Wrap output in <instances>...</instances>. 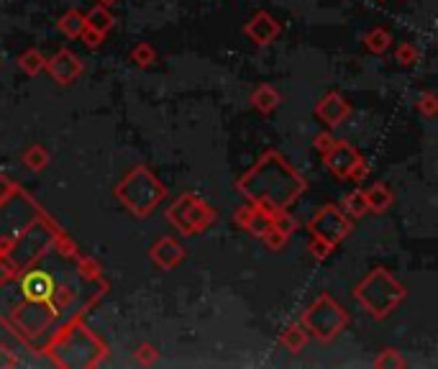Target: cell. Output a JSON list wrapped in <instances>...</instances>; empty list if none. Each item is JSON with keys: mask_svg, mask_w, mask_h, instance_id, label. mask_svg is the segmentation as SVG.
I'll return each instance as SVG.
<instances>
[{"mask_svg": "<svg viewBox=\"0 0 438 369\" xmlns=\"http://www.w3.org/2000/svg\"><path fill=\"white\" fill-rule=\"evenodd\" d=\"M239 187L251 200V206L262 208L267 213H277L287 211L303 195L305 180L280 154L267 151L262 162L239 180Z\"/></svg>", "mask_w": 438, "mask_h": 369, "instance_id": "6da1fadb", "label": "cell"}, {"mask_svg": "<svg viewBox=\"0 0 438 369\" xmlns=\"http://www.w3.org/2000/svg\"><path fill=\"white\" fill-rule=\"evenodd\" d=\"M403 298H405L403 282L395 280L384 267L372 270L359 282V287L353 290V300H359L361 308L369 315H375V318H384L387 313H392V308L403 303Z\"/></svg>", "mask_w": 438, "mask_h": 369, "instance_id": "7a4b0ae2", "label": "cell"}, {"mask_svg": "<svg viewBox=\"0 0 438 369\" xmlns=\"http://www.w3.org/2000/svg\"><path fill=\"white\" fill-rule=\"evenodd\" d=\"M115 198H118L134 215L146 218V215L159 206V200L164 198V187L146 167H136V170H131L126 177L118 182Z\"/></svg>", "mask_w": 438, "mask_h": 369, "instance_id": "3957f363", "label": "cell"}, {"mask_svg": "<svg viewBox=\"0 0 438 369\" xmlns=\"http://www.w3.org/2000/svg\"><path fill=\"white\" fill-rule=\"evenodd\" d=\"M346 323H349L346 311L331 295H320L303 315V328L308 331V336H315L323 344L336 339L346 328Z\"/></svg>", "mask_w": 438, "mask_h": 369, "instance_id": "277c9868", "label": "cell"}, {"mask_svg": "<svg viewBox=\"0 0 438 369\" xmlns=\"http://www.w3.org/2000/svg\"><path fill=\"white\" fill-rule=\"evenodd\" d=\"M167 218H170V223H175V228L180 234L190 236V234H203L205 228L215 220V211L208 203H203L198 195L184 192V195L177 198L175 206L167 211Z\"/></svg>", "mask_w": 438, "mask_h": 369, "instance_id": "5b68a950", "label": "cell"}, {"mask_svg": "<svg viewBox=\"0 0 438 369\" xmlns=\"http://www.w3.org/2000/svg\"><path fill=\"white\" fill-rule=\"evenodd\" d=\"M323 162L331 175L339 180H351V182H361L369 175L367 162L361 159L359 149L351 146L349 142H333L328 151H323Z\"/></svg>", "mask_w": 438, "mask_h": 369, "instance_id": "8992f818", "label": "cell"}, {"mask_svg": "<svg viewBox=\"0 0 438 369\" xmlns=\"http://www.w3.org/2000/svg\"><path fill=\"white\" fill-rule=\"evenodd\" d=\"M351 231V218L341 213V208L336 206H323L311 220V234L320 236L325 242H331L333 246Z\"/></svg>", "mask_w": 438, "mask_h": 369, "instance_id": "52a82bcc", "label": "cell"}, {"mask_svg": "<svg viewBox=\"0 0 438 369\" xmlns=\"http://www.w3.org/2000/svg\"><path fill=\"white\" fill-rule=\"evenodd\" d=\"M44 70L49 72V77L54 80L57 85L67 87L82 75V62H80L77 54H72L70 49H59L54 57L46 59V67H44Z\"/></svg>", "mask_w": 438, "mask_h": 369, "instance_id": "ba28073f", "label": "cell"}, {"mask_svg": "<svg viewBox=\"0 0 438 369\" xmlns=\"http://www.w3.org/2000/svg\"><path fill=\"white\" fill-rule=\"evenodd\" d=\"M57 290L54 277L42 270H31L21 277V292L29 303H46L51 308V295Z\"/></svg>", "mask_w": 438, "mask_h": 369, "instance_id": "9c48e42d", "label": "cell"}, {"mask_svg": "<svg viewBox=\"0 0 438 369\" xmlns=\"http://www.w3.org/2000/svg\"><path fill=\"white\" fill-rule=\"evenodd\" d=\"M349 113H351V106L341 98L339 92H328L318 103V108H315V115H318L325 126H331V128L341 126V123L349 118Z\"/></svg>", "mask_w": 438, "mask_h": 369, "instance_id": "30bf717a", "label": "cell"}, {"mask_svg": "<svg viewBox=\"0 0 438 369\" xmlns=\"http://www.w3.org/2000/svg\"><path fill=\"white\" fill-rule=\"evenodd\" d=\"M280 31H282V26H280V21L277 18H272L269 13H256L251 21H246V26H244V34L251 39L254 44H272L280 36Z\"/></svg>", "mask_w": 438, "mask_h": 369, "instance_id": "8fae6325", "label": "cell"}, {"mask_svg": "<svg viewBox=\"0 0 438 369\" xmlns=\"http://www.w3.org/2000/svg\"><path fill=\"white\" fill-rule=\"evenodd\" d=\"M149 256H151V262H154L156 267H162V270H175L177 264L184 259V246L167 236V239H159V242L154 244V249L149 251Z\"/></svg>", "mask_w": 438, "mask_h": 369, "instance_id": "7c38bea8", "label": "cell"}, {"mask_svg": "<svg viewBox=\"0 0 438 369\" xmlns=\"http://www.w3.org/2000/svg\"><path fill=\"white\" fill-rule=\"evenodd\" d=\"M364 198H367V208L372 213H384L389 206H392V192H389L387 184L375 182L372 187L364 190Z\"/></svg>", "mask_w": 438, "mask_h": 369, "instance_id": "4fadbf2b", "label": "cell"}, {"mask_svg": "<svg viewBox=\"0 0 438 369\" xmlns=\"http://www.w3.org/2000/svg\"><path fill=\"white\" fill-rule=\"evenodd\" d=\"M251 106H254L256 111H262V113H272V111L280 106V92L272 85H267V82H262V85L251 92Z\"/></svg>", "mask_w": 438, "mask_h": 369, "instance_id": "5bb4252c", "label": "cell"}, {"mask_svg": "<svg viewBox=\"0 0 438 369\" xmlns=\"http://www.w3.org/2000/svg\"><path fill=\"white\" fill-rule=\"evenodd\" d=\"M341 213L346 215V218H361V215L367 213V198H364V190H351L349 195H344V200H341Z\"/></svg>", "mask_w": 438, "mask_h": 369, "instance_id": "9a60e30c", "label": "cell"}, {"mask_svg": "<svg viewBox=\"0 0 438 369\" xmlns=\"http://www.w3.org/2000/svg\"><path fill=\"white\" fill-rule=\"evenodd\" d=\"M85 26L92 31H98V34L106 36L108 31L113 29V15H111V8L106 6H95L90 13L85 15Z\"/></svg>", "mask_w": 438, "mask_h": 369, "instance_id": "2e32d148", "label": "cell"}, {"mask_svg": "<svg viewBox=\"0 0 438 369\" xmlns=\"http://www.w3.org/2000/svg\"><path fill=\"white\" fill-rule=\"evenodd\" d=\"M308 344V331L303 328V323H292L287 331L282 334V346L290 351V354H300Z\"/></svg>", "mask_w": 438, "mask_h": 369, "instance_id": "e0dca14e", "label": "cell"}, {"mask_svg": "<svg viewBox=\"0 0 438 369\" xmlns=\"http://www.w3.org/2000/svg\"><path fill=\"white\" fill-rule=\"evenodd\" d=\"M82 29H85V13H80V11H70L59 18V31L67 39H80Z\"/></svg>", "mask_w": 438, "mask_h": 369, "instance_id": "ac0fdd59", "label": "cell"}, {"mask_svg": "<svg viewBox=\"0 0 438 369\" xmlns=\"http://www.w3.org/2000/svg\"><path fill=\"white\" fill-rule=\"evenodd\" d=\"M18 67H21L29 77H36L39 72H44V67H46V57H44L39 49H29L23 51L21 57H18Z\"/></svg>", "mask_w": 438, "mask_h": 369, "instance_id": "d6986e66", "label": "cell"}, {"mask_svg": "<svg viewBox=\"0 0 438 369\" xmlns=\"http://www.w3.org/2000/svg\"><path fill=\"white\" fill-rule=\"evenodd\" d=\"M364 44H367V49L372 51V54H384V51L389 49V44H392V36L384 29H372L364 36Z\"/></svg>", "mask_w": 438, "mask_h": 369, "instance_id": "ffe728a7", "label": "cell"}, {"mask_svg": "<svg viewBox=\"0 0 438 369\" xmlns=\"http://www.w3.org/2000/svg\"><path fill=\"white\" fill-rule=\"evenodd\" d=\"M23 164H26L31 172H42L44 167L49 164V151L44 149L42 144H34V146H29V151L23 154Z\"/></svg>", "mask_w": 438, "mask_h": 369, "instance_id": "44dd1931", "label": "cell"}, {"mask_svg": "<svg viewBox=\"0 0 438 369\" xmlns=\"http://www.w3.org/2000/svg\"><path fill=\"white\" fill-rule=\"evenodd\" d=\"M154 59H156L154 46L146 42H142L134 51H131V62L139 64V67H149V64H154Z\"/></svg>", "mask_w": 438, "mask_h": 369, "instance_id": "7402d4cb", "label": "cell"}, {"mask_svg": "<svg viewBox=\"0 0 438 369\" xmlns=\"http://www.w3.org/2000/svg\"><path fill=\"white\" fill-rule=\"evenodd\" d=\"M395 62H397V64H403V67H413V64L418 62V49H415V44H410V42L397 44Z\"/></svg>", "mask_w": 438, "mask_h": 369, "instance_id": "603a6c76", "label": "cell"}, {"mask_svg": "<svg viewBox=\"0 0 438 369\" xmlns=\"http://www.w3.org/2000/svg\"><path fill=\"white\" fill-rule=\"evenodd\" d=\"M418 111L425 115V118H433L438 113V98L436 92H423L420 98H418Z\"/></svg>", "mask_w": 438, "mask_h": 369, "instance_id": "cb8c5ba5", "label": "cell"}, {"mask_svg": "<svg viewBox=\"0 0 438 369\" xmlns=\"http://www.w3.org/2000/svg\"><path fill=\"white\" fill-rule=\"evenodd\" d=\"M375 367H405V359L395 349H384L380 359H375Z\"/></svg>", "mask_w": 438, "mask_h": 369, "instance_id": "d4e9b609", "label": "cell"}, {"mask_svg": "<svg viewBox=\"0 0 438 369\" xmlns=\"http://www.w3.org/2000/svg\"><path fill=\"white\" fill-rule=\"evenodd\" d=\"M333 244L331 242H325V239H320V236H313V242H311V254L315 256V259H325V256L331 254L333 251Z\"/></svg>", "mask_w": 438, "mask_h": 369, "instance_id": "484cf974", "label": "cell"}, {"mask_svg": "<svg viewBox=\"0 0 438 369\" xmlns=\"http://www.w3.org/2000/svg\"><path fill=\"white\" fill-rule=\"evenodd\" d=\"M134 354H136V359H139V362H142V364H151V362H156V356H159V354H156V349L151 346V344H142V346L136 349Z\"/></svg>", "mask_w": 438, "mask_h": 369, "instance_id": "4316f807", "label": "cell"}, {"mask_svg": "<svg viewBox=\"0 0 438 369\" xmlns=\"http://www.w3.org/2000/svg\"><path fill=\"white\" fill-rule=\"evenodd\" d=\"M333 142H336V136H333L331 131H320V134L315 136V139H313V146H315V149H318L320 154H323V151L331 149Z\"/></svg>", "mask_w": 438, "mask_h": 369, "instance_id": "83f0119b", "label": "cell"}, {"mask_svg": "<svg viewBox=\"0 0 438 369\" xmlns=\"http://www.w3.org/2000/svg\"><path fill=\"white\" fill-rule=\"evenodd\" d=\"M80 39H82V42L87 44V46H90V49H98L100 44H103V39H106V36L103 34H98V31H92V29H82V34H80Z\"/></svg>", "mask_w": 438, "mask_h": 369, "instance_id": "f1b7e54d", "label": "cell"}, {"mask_svg": "<svg viewBox=\"0 0 438 369\" xmlns=\"http://www.w3.org/2000/svg\"><path fill=\"white\" fill-rule=\"evenodd\" d=\"M13 192H15V184L11 182L8 177H3V175H0V206H3V203H8V198H11Z\"/></svg>", "mask_w": 438, "mask_h": 369, "instance_id": "f546056e", "label": "cell"}, {"mask_svg": "<svg viewBox=\"0 0 438 369\" xmlns=\"http://www.w3.org/2000/svg\"><path fill=\"white\" fill-rule=\"evenodd\" d=\"M80 272L87 277V280H98V264L92 259H80Z\"/></svg>", "mask_w": 438, "mask_h": 369, "instance_id": "4dcf8cb0", "label": "cell"}, {"mask_svg": "<svg viewBox=\"0 0 438 369\" xmlns=\"http://www.w3.org/2000/svg\"><path fill=\"white\" fill-rule=\"evenodd\" d=\"M118 0H98V6H106V8H111V6H115Z\"/></svg>", "mask_w": 438, "mask_h": 369, "instance_id": "1f68e13d", "label": "cell"}]
</instances>
